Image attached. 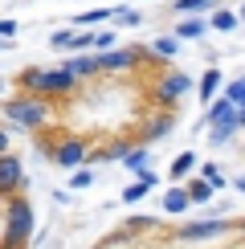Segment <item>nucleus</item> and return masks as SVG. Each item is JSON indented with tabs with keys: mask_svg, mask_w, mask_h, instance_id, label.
<instances>
[{
	"mask_svg": "<svg viewBox=\"0 0 245 249\" xmlns=\"http://www.w3.org/2000/svg\"><path fill=\"white\" fill-rule=\"evenodd\" d=\"M45 119H49L45 94H33V90H29L25 98H13V102H8V123H13V127H41Z\"/></svg>",
	"mask_w": 245,
	"mask_h": 249,
	"instance_id": "obj_1",
	"label": "nucleus"
},
{
	"mask_svg": "<svg viewBox=\"0 0 245 249\" xmlns=\"http://www.w3.org/2000/svg\"><path fill=\"white\" fill-rule=\"evenodd\" d=\"M33 237V209L25 200H13L8 204V229H4V249H20Z\"/></svg>",
	"mask_w": 245,
	"mask_h": 249,
	"instance_id": "obj_2",
	"label": "nucleus"
},
{
	"mask_svg": "<svg viewBox=\"0 0 245 249\" xmlns=\"http://www.w3.org/2000/svg\"><path fill=\"white\" fill-rule=\"evenodd\" d=\"M184 90H188V78H184V74H159L156 82H151V94H156V102H176Z\"/></svg>",
	"mask_w": 245,
	"mask_h": 249,
	"instance_id": "obj_3",
	"label": "nucleus"
},
{
	"mask_svg": "<svg viewBox=\"0 0 245 249\" xmlns=\"http://www.w3.org/2000/svg\"><path fill=\"white\" fill-rule=\"evenodd\" d=\"M229 233V221H200V225H184V241H209V237Z\"/></svg>",
	"mask_w": 245,
	"mask_h": 249,
	"instance_id": "obj_4",
	"label": "nucleus"
},
{
	"mask_svg": "<svg viewBox=\"0 0 245 249\" xmlns=\"http://www.w3.org/2000/svg\"><path fill=\"white\" fill-rule=\"evenodd\" d=\"M86 160V143H78V139H66L57 147V163L61 168H78V163Z\"/></svg>",
	"mask_w": 245,
	"mask_h": 249,
	"instance_id": "obj_5",
	"label": "nucleus"
},
{
	"mask_svg": "<svg viewBox=\"0 0 245 249\" xmlns=\"http://www.w3.org/2000/svg\"><path fill=\"white\" fill-rule=\"evenodd\" d=\"M156 176H151V172H139V184H127V192H122V200H127V204H135V200H143V196H147L151 188H156Z\"/></svg>",
	"mask_w": 245,
	"mask_h": 249,
	"instance_id": "obj_6",
	"label": "nucleus"
},
{
	"mask_svg": "<svg viewBox=\"0 0 245 249\" xmlns=\"http://www.w3.org/2000/svg\"><path fill=\"white\" fill-rule=\"evenodd\" d=\"M0 184H4V188H17V184H20V163H17V155H4V160H0Z\"/></svg>",
	"mask_w": 245,
	"mask_h": 249,
	"instance_id": "obj_7",
	"label": "nucleus"
},
{
	"mask_svg": "<svg viewBox=\"0 0 245 249\" xmlns=\"http://www.w3.org/2000/svg\"><path fill=\"white\" fill-rule=\"evenodd\" d=\"M188 204H192V192H184V188H172L163 196V213H184Z\"/></svg>",
	"mask_w": 245,
	"mask_h": 249,
	"instance_id": "obj_8",
	"label": "nucleus"
},
{
	"mask_svg": "<svg viewBox=\"0 0 245 249\" xmlns=\"http://www.w3.org/2000/svg\"><path fill=\"white\" fill-rule=\"evenodd\" d=\"M188 192H192V204H209L217 188H212V180H196V184H192Z\"/></svg>",
	"mask_w": 245,
	"mask_h": 249,
	"instance_id": "obj_9",
	"label": "nucleus"
},
{
	"mask_svg": "<svg viewBox=\"0 0 245 249\" xmlns=\"http://www.w3.org/2000/svg\"><path fill=\"white\" fill-rule=\"evenodd\" d=\"M168 131H172V115H156V119L147 123V131H143V135L156 139V135H168Z\"/></svg>",
	"mask_w": 245,
	"mask_h": 249,
	"instance_id": "obj_10",
	"label": "nucleus"
},
{
	"mask_svg": "<svg viewBox=\"0 0 245 249\" xmlns=\"http://www.w3.org/2000/svg\"><path fill=\"white\" fill-rule=\"evenodd\" d=\"M192 163H196V155H192V151L176 155V163H172V180H180V176H188V172H192Z\"/></svg>",
	"mask_w": 245,
	"mask_h": 249,
	"instance_id": "obj_11",
	"label": "nucleus"
},
{
	"mask_svg": "<svg viewBox=\"0 0 245 249\" xmlns=\"http://www.w3.org/2000/svg\"><path fill=\"white\" fill-rule=\"evenodd\" d=\"M217 70H209V74H204V82H200V98H212V94H217Z\"/></svg>",
	"mask_w": 245,
	"mask_h": 249,
	"instance_id": "obj_12",
	"label": "nucleus"
},
{
	"mask_svg": "<svg viewBox=\"0 0 245 249\" xmlns=\"http://www.w3.org/2000/svg\"><path fill=\"white\" fill-rule=\"evenodd\" d=\"M143 163H147V151H143V147L127 155V168H131V172H143Z\"/></svg>",
	"mask_w": 245,
	"mask_h": 249,
	"instance_id": "obj_13",
	"label": "nucleus"
},
{
	"mask_svg": "<svg viewBox=\"0 0 245 249\" xmlns=\"http://www.w3.org/2000/svg\"><path fill=\"white\" fill-rule=\"evenodd\" d=\"M70 184H74V188H90V184H94V176H90L86 168H78V172H74V180H70Z\"/></svg>",
	"mask_w": 245,
	"mask_h": 249,
	"instance_id": "obj_14",
	"label": "nucleus"
},
{
	"mask_svg": "<svg viewBox=\"0 0 245 249\" xmlns=\"http://www.w3.org/2000/svg\"><path fill=\"white\" fill-rule=\"evenodd\" d=\"M229 98L237 102V107H245V82H233V86H229Z\"/></svg>",
	"mask_w": 245,
	"mask_h": 249,
	"instance_id": "obj_15",
	"label": "nucleus"
},
{
	"mask_svg": "<svg viewBox=\"0 0 245 249\" xmlns=\"http://www.w3.org/2000/svg\"><path fill=\"white\" fill-rule=\"evenodd\" d=\"M151 49H156L159 57H172V53H176V45H172V41H156V45H151Z\"/></svg>",
	"mask_w": 245,
	"mask_h": 249,
	"instance_id": "obj_16",
	"label": "nucleus"
},
{
	"mask_svg": "<svg viewBox=\"0 0 245 249\" xmlns=\"http://www.w3.org/2000/svg\"><path fill=\"white\" fill-rule=\"evenodd\" d=\"M233 131H237V127H212V143H225Z\"/></svg>",
	"mask_w": 245,
	"mask_h": 249,
	"instance_id": "obj_17",
	"label": "nucleus"
},
{
	"mask_svg": "<svg viewBox=\"0 0 245 249\" xmlns=\"http://www.w3.org/2000/svg\"><path fill=\"white\" fill-rule=\"evenodd\" d=\"M237 188H241V192H245V176H241V180H237Z\"/></svg>",
	"mask_w": 245,
	"mask_h": 249,
	"instance_id": "obj_18",
	"label": "nucleus"
},
{
	"mask_svg": "<svg viewBox=\"0 0 245 249\" xmlns=\"http://www.w3.org/2000/svg\"><path fill=\"white\" fill-rule=\"evenodd\" d=\"M241 127H245V107H241Z\"/></svg>",
	"mask_w": 245,
	"mask_h": 249,
	"instance_id": "obj_19",
	"label": "nucleus"
}]
</instances>
